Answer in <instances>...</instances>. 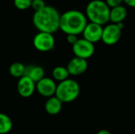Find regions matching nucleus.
<instances>
[{
    "label": "nucleus",
    "mask_w": 135,
    "mask_h": 134,
    "mask_svg": "<svg viewBox=\"0 0 135 134\" xmlns=\"http://www.w3.org/2000/svg\"><path fill=\"white\" fill-rule=\"evenodd\" d=\"M60 15L55 7L46 5L43 9L34 12L32 23L39 32L53 34L59 29Z\"/></svg>",
    "instance_id": "obj_1"
},
{
    "label": "nucleus",
    "mask_w": 135,
    "mask_h": 134,
    "mask_svg": "<svg viewBox=\"0 0 135 134\" xmlns=\"http://www.w3.org/2000/svg\"><path fill=\"white\" fill-rule=\"evenodd\" d=\"M85 14L77 9L67 10L60 15L59 29L66 35L81 34L88 24Z\"/></svg>",
    "instance_id": "obj_2"
},
{
    "label": "nucleus",
    "mask_w": 135,
    "mask_h": 134,
    "mask_svg": "<svg viewBox=\"0 0 135 134\" xmlns=\"http://www.w3.org/2000/svg\"><path fill=\"white\" fill-rule=\"evenodd\" d=\"M110 8L103 0L89 2L85 9V16L90 22L103 26L109 22Z\"/></svg>",
    "instance_id": "obj_3"
},
{
    "label": "nucleus",
    "mask_w": 135,
    "mask_h": 134,
    "mask_svg": "<svg viewBox=\"0 0 135 134\" xmlns=\"http://www.w3.org/2000/svg\"><path fill=\"white\" fill-rule=\"evenodd\" d=\"M80 85L73 79H66L57 85L55 96L62 103H71L74 101L80 94Z\"/></svg>",
    "instance_id": "obj_4"
},
{
    "label": "nucleus",
    "mask_w": 135,
    "mask_h": 134,
    "mask_svg": "<svg viewBox=\"0 0 135 134\" xmlns=\"http://www.w3.org/2000/svg\"><path fill=\"white\" fill-rule=\"evenodd\" d=\"M32 43L37 51L41 52H47L51 51L55 47V39L53 34L39 32L35 35Z\"/></svg>",
    "instance_id": "obj_5"
},
{
    "label": "nucleus",
    "mask_w": 135,
    "mask_h": 134,
    "mask_svg": "<svg viewBox=\"0 0 135 134\" xmlns=\"http://www.w3.org/2000/svg\"><path fill=\"white\" fill-rule=\"evenodd\" d=\"M72 51L75 57L87 60L91 58L95 52L94 44L85 39H78L72 46Z\"/></svg>",
    "instance_id": "obj_6"
},
{
    "label": "nucleus",
    "mask_w": 135,
    "mask_h": 134,
    "mask_svg": "<svg viewBox=\"0 0 135 134\" xmlns=\"http://www.w3.org/2000/svg\"><path fill=\"white\" fill-rule=\"evenodd\" d=\"M122 36V29L116 24H108L103 28L101 41L106 45L112 46L117 43Z\"/></svg>",
    "instance_id": "obj_7"
},
{
    "label": "nucleus",
    "mask_w": 135,
    "mask_h": 134,
    "mask_svg": "<svg viewBox=\"0 0 135 134\" xmlns=\"http://www.w3.org/2000/svg\"><path fill=\"white\" fill-rule=\"evenodd\" d=\"M57 85L55 81L50 78L44 77L36 84V90L40 95L44 97L50 98L55 95Z\"/></svg>",
    "instance_id": "obj_8"
},
{
    "label": "nucleus",
    "mask_w": 135,
    "mask_h": 134,
    "mask_svg": "<svg viewBox=\"0 0 135 134\" xmlns=\"http://www.w3.org/2000/svg\"><path fill=\"white\" fill-rule=\"evenodd\" d=\"M102 32L103 26L89 22L86 24L81 34L83 35V39L94 44L95 43H97L101 40Z\"/></svg>",
    "instance_id": "obj_9"
},
{
    "label": "nucleus",
    "mask_w": 135,
    "mask_h": 134,
    "mask_svg": "<svg viewBox=\"0 0 135 134\" xmlns=\"http://www.w3.org/2000/svg\"><path fill=\"white\" fill-rule=\"evenodd\" d=\"M17 89L18 94L24 98H28L32 96L36 91V83L30 78L24 76L19 78L17 85Z\"/></svg>",
    "instance_id": "obj_10"
},
{
    "label": "nucleus",
    "mask_w": 135,
    "mask_h": 134,
    "mask_svg": "<svg viewBox=\"0 0 135 134\" xmlns=\"http://www.w3.org/2000/svg\"><path fill=\"white\" fill-rule=\"evenodd\" d=\"M66 69L72 76H78L84 73L88 69L87 60L78 57L73 58L67 64Z\"/></svg>",
    "instance_id": "obj_11"
},
{
    "label": "nucleus",
    "mask_w": 135,
    "mask_h": 134,
    "mask_svg": "<svg viewBox=\"0 0 135 134\" xmlns=\"http://www.w3.org/2000/svg\"><path fill=\"white\" fill-rule=\"evenodd\" d=\"M24 76L30 78L36 84L45 77V71L42 66L36 65H28L25 66Z\"/></svg>",
    "instance_id": "obj_12"
},
{
    "label": "nucleus",
    "mask_w": 135,
    "mask_h": 134,
    "mask_svg": "<svg viewBox=\"0 0 135 134\" xmlns=\"http://www.w3.org/2000/svg\"><path fill=\"white\" fill-rule=\"evenodd\" d=\"M127 17V10L125 6H119L117 7L112 8L110 9L109 21L113 24H118L123 22Z\"/></svg>",
    "instance_id": "obj_13"
},
{
    "label": "nucleus",
    "mask_w": 135,
    "mask_h": 134,
    "mask_svg": "<svg viewBox=\"0 0 135 134\" xmlns=\"http://www.w3.org/2000/svg\"><path fill=\"white\" fill-rule=\"evenodd\" d=\"M62 107V103L55 96H51L47 99L45 103V111L50 115H58Z\"/></svg>",
    "instance_id": "obj_14"
},
{
    "label": "nucleus",
    "mask_w": 135,
    "mask_h": 134,
    "mask_svg": "<svg viewBox=\"0 0 135 134\" xmlns=\"http://www.w3.org/2000/svg\"><path fill=\"white\" fill-rule=\"evenodd\" d=\"M13 129V122L6 114L0 113V134L9 133Z\"/></svg>",
    "instance_id": "obj_15"
},
{
    "label": "nucleus",
    "mask_w": 135,
    "mask_h": 134,
    "mask_svg": "<svg viewBox=\"0 0 135 134\" xmlns=\"http://www.w3.org/2000/svg\"><path fill=\"white\" fill-rule=\"evenodd\" d=\"M25 70V66L24 64L19 62H16L10 65L9 68V72L12 77L16 78H21L24 77Z\"/></svg>",
    "instance_id": "obj_16"
},
{
    "label": "nucleus",
    "mask_w": 135,
    "mask_h": 134,
    "mask_svg": "<svg viewBox=\"0 0 135 134\" xmlns=\"http://www.w3.org/2000/svg\"><path fill=\"white\" fill-rule=\"evenodd\" d=\"M70 73L66 69V67L64 66H56L52 70V77L55 81H58L59 82L63 81L69 78Z\"/></svg>",
    "instance_id": "obj_17"
},
{
    "label": "nucleus",
    "mask_w": 135,
    "mask_h": 134,
    "mask_svg": "<svg viewBox=\"0 0 135 134\" xmlns=\"http://www.w3.org/2000/svg\"><path fill=\"white\" fill-rule=\"evenodd\" d=\"M32 0H13L14 6L17 9L25 10L31 7Z\"/></svg>",
    "instance_id": "obj_18"
},
{
    "label": "nucleus",
    "mask_w": 135,
    "mask_h": 134,
    "mask_svg": "<svg viewBox=\"0 0 135 134\" xmlns=\"http://www.w3.org/2000/svg\"><path fill=\"white\" fill-rule=\"evenodd\" d=\"M45 6H46V3H45L44 0H32L31 7L35 11H38V10L43 9Z\"/></svg>",
    "instance_id": "obj_19"
},
{
    "label": "nucleus",
    "mask_w": 135,
    "mask_h": 134,
    "mask_svg": "<svg viewBox=\"0 0 135 134\" xmlns=\"http://www.w3.org/2000/svg\"><path fill=\"white\" fill-rule=\"evenodd\" d=\"M105 2L108 6V7L112 9L114 7H117L119 6H122L123 0H105Z\"/></svg>",
    "instance_id": "obj_20"
},
{
    "label": "nucleus",
    "mask_w": 135,
    "mask_h": 134,
    "mask_svg": "<svg viewBox=\"0 0 135 134\" xmlns=\"http://www.w3.org/2000/svg\"><path fill=\"white\" fill-rule=\"evenodd\" d=\"M78 38L75 35H66V40L72 46L78 41Z\"/></svg>",
    "instance_id": "obj_21"
},
{
    "label": "nucleus",
    "mask_w": 135,
    "mask_h": 134,
    "mask_svg": "<svg viewBox=\"0 0 135 134\" xmlns=\"http://www.w3.org/2000/svg\"><path fill=\"white\" fill-rule=\"evenodd\" d=\"M123 2L131 7L135 8V0H123Z\"/></svg>",
    "instance_id": "obj_22"
},
{
    "label": "nucleus",
    "mask_w": 135,
    "mask_h": 134,
    "mask_svg": "<svg viewBox=\"0 0 135 134\" xmlns=\"http://www.w3.org/2000/svg\"><path fill=\"white\" fill-rule=\"evenodd\" d=\"M97 134H112V133H111L108 130H101L98 131Z\"/></svg>",
    "instance_id": "obj_23"
}]
</instances>
